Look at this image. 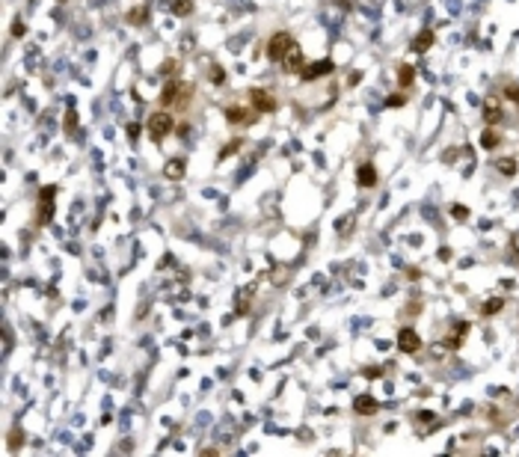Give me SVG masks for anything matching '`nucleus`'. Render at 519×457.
Listing matches in <instances>:
<instances>
[{
  "instance_id": "obj_1",
  "label": "nucleus",
  "mask_w": 519,
  "mask_h": 457,
  "mask_svg": "<svg viewBox=\"0 0 519 457\" xmlns=\"http://www.w3.org/2000/svg\"><path fill=\"white\" fill-rule=\"evenodd\" d=\"M294 45H297V42H294L285 30L273 33L270 42H267V60H270V63H282V60H285V54H288Z\"/></svg>"
},
{
  "instance_id": "obj_2",
  "label": "nucleus",
  "mask_w": 519,
  "mask_h": 457,
  "mask_svg": "<svg viewBox=\"0 0 519 457\" xmlns=\"http://www.w3.org/2000/svg\"><path fill=\"white\" fill-rule=\"evenodd\" d=\"M172 128H175V119H172V113L158 110V113L149 116V134H152V140H155V143H160L166 134H172Z\"/></svg>"
},
{
  "instance_id": "obj_3",
  "label": "nucleus",
  "mask_w": 519,
  "mask_h": 457,
  "mask_svg": "<svg viewBox=\"0 0 519 457\" xmlns=\"http://www.w3.org/2000/svg\"><path fill=\"white\" fill-rule=\"evenodd\" d=\"M398 347H401V353H418L421 350V336L415 330H401L398 333Z\"/></svg>"
},
{
  "instance_id": "obj_4",
  "label": "nucleus",
  "mask_w": 519,
  "mask_h": 457,
  "mask_svg": "<svg viewBox=\"0 0 519 457\" xmlns=\"http://www.w3.org/2000/svg\"><path fill=\"white\" fill-rule=\"evenodd\" d=\"M333 60H317V63H312V66H306V69L300 71V77L303 80H317V77H323V74H333Z\"/></svg>"
},
{
  "instance_id": "obj_5",
  "label": "nucleus",
  "mask_w": 519,
  "mask_h": 457,
  "mask_svg": "<svg viewBox=\"0 0 519 457\" xmlns=\"http://www.w3.org/2000/svg\"><path fill=\"white\" fill-rule=\"evenodd\" d=\"M249 98H252V107H255L258 113H273V110H276V101H273L270 92L252 89V92H249Z\"/></svg>"
},
{
  "instance_id": "obj_6",
  "label": "nucleus",
  "mask_w": 519,
  "mask_h": 457,
  "mask_svg": "<svg viewBox=\"0 0 519 457\" xmlns=\"http://www.w3.org/2000/svg\"><path fill=\"white\" fill-rule=\"evenodd\" d=\"M226 119L231 125H252L258 119V110H247V107H228Z\"/></svg>"
},
{
  "instance_id": "obj_7",
  "label": "nucleus",
  "mask_w": 519,
  "mask_h": 457,
  "mask_svg": "<svg viewBox=\"0 0 519 457\" xmlns=\"http://www.w3.org/2000/svg\"><path fill=\"white\" fill-rule=\"evenodd\" d=\"M282 69L288 71V74H300V71L306 69L303 66V51H300V45H294L288 54H285V60H282Z\"/></svg>"
},
{
  "instance_id": "obj_8",
  "label": "nucleus",
  "mask_w": 519,
  "mask_h": 457,
  "mask_svg": "<svg viewBox=\"0 0 519 457\" xmlns=\"http://www.w3.org/2000/svg\"><path fill=\"white\" fill-rule=\"evenodd\" d=\"M181 89H184V83H181V80H169V83L163 86V92H160V104H163V107H175V104H178Z\"/></svg>"
},
{
  "instance_id": "obj_9",
  "label": "nucleus",
  "mask_w": 519,
  "mask_h": 457,
  "mask_svg": "<svg viewBox=\"0 0 519 457\" xmlns=\"http://www.w3.org/2000/svg\"><path fill=\"white\" fill-rule=\"evenodd\" d=\"M353 410L359 413V416H374V413L380 410V404H377L371 395H359V398L353 401Z\"/></svg>"
},
{
  "instance_id": "obj_10",
  "label": "nucleus",
  "mask_w": 519,
  "mask_h": 457,
  "mask_svg": "<svg viewBox=\"0 0 519 457\" xmlns=\"http://www.w3.org/2000/svg\"><path fill=\"white\" fill-rule=\"evenodd\" d=\"M356 181H359V187H374L377 184V169L371 163H362L359 172H356Z\"/></svg>"
},
{
  "instance_id": "obj_11",
  "label": "nucleus",
  "mask_w": 519,
  "mask_h": 457,
  "mask_svg": "<svg viewBox=\"0 0 519 457\" xmlns=\"http://www.w3.org/2000/svg\"><path fill=\"white\" fill-rule=\"evenodd\" d=\"M163 175H166V178H172V181H178L181 175H184V160H181V158H172L166 166H163Z\"/></svg>"
},
{
  "instance_id": "obj_12",
  "label": "nucleus",
  "mask_w": 519,
  "mask_h": 457,
  "mask_svg": "<svg viewBox=\"0 0 519 457\" xmlns=\"http://www.w3.org/2000/svg\"><path fill=\"white\" fill-rule=\"evenodd\" d=\"M433 39H436V36H433V30H421V33L415 36V42H412V51L424 54V51H428V48L433 45Z\"/></svg>"
},
{
  "instance_id": "obj_13",
  "label": "nucleus",
  "mask_w": 519,
  "mask_h": 457,
  "mask_svg": "<svg viewBox=\"0 0 519 457\" xmlns=\"http://www.w3.org/2000/svg\"><path fill=\"white\" fill-rule=\"evenodd\" d=\"M484 122H487V125H498V122H501V110H498L493 101L484 104Z\"/></svg>"
},
{
  "instance_id": "obj_14",
  "label": "nucleus",
  "mask_w": 519,
  "mask_h": 457,
  "mask_svg": "<svg viewBox=\"0 0 519 457\" xmlns=\"http://www.w3.org/2000/svg\"><path fill=\"white\" fill-rule=\"evenodd\" d=\"M498 143H501V137H498V131H493V125H490V128L481 134V146H484V149H496Z\"/></svg>"
},
{
  "instance_id": "obj_15",
  "label": "nucleus",
  "mask_w": 519,
  "mask_h": 457,
  "mask_svg": "<svg viewBox=\"0 0 519 457\" xmlns=\"http://www.w3.org/2000/svg\"><path fill=\"white\" fill-rule=\"evenodd\" d=\"M496 166H498V172H501V175H507V178H510V175H516L519 163H516V158H501Z\"/></svg>"
},
{
  "instance_id": "obj_16",
  "label": "nucleus",
  "mask_w": 519,
  "mask_h": 457,
  "mask_svg": "<svg viewBox=\"0 0 519 457\" xmlns=\"http://www.w3.org/2000/svg\"><path fill=\"white\" fill-rule=\"evenodd\" d=\"M51 217H54V202H42V205H39V217H36V223H39V226H48V223H51Z\"/></svg>"
},
{
  "instance_id": "obj_17",
  "label": "nucleus",
  "mask_w": 519,
  "mask_h": 457,
  "mask_svg": "<svg viewBox=\"0 0 519 457\" xmlns=\"http://www.w3.org/2000/svg\"><path fill=\"white\" fill-rule=\"evenodd\" d=\"M412 80H415V71H412V66H401V69H398V83H401V86H409Z\"/></svg>"
},
{
  "instance_id": "obj_18",
  "label": "nucleus",
  "mask_w": 519,
  "mask_h": 457,
  "mask_svg": "<svg viewBox=\"0 0 519 457\" xmlns=\"http://www.w3.org/2000/svg\"><path fill=\"white\" fill-rule=\"evenodd\" d=\"M172 9H175V15L184 18V15H190V12H193V0H175V3H172Z\"/></svg>"
},
{
  "instance_id": "obj_19",
  "label": "nucleus",
  "mask_w": 519,
  "mask_h": 457,
  "mask_svg": "<svg viewBox=\"0 0 519 457\" xmlns=\"http://www.w3.org/2000/svg\"><path fill=\"white\" fill-rule=\"evenodd\" d=\"M501 306H504V300H501V297H496V300H487L481 312H484V315H496V312H501Z\"/></svg>"
},
{
  "instance_id": "obj_20",
  "label": "nucleus",
  "mask_w": 519,
  "mask_h": 457,
  "mask_svg": "<svg viewBox=\"0 0 519 457\" xmlns=\"http://www.w3.org/2000/svg\"><path fill=\"white\" fill-rule=\"evenodd\" d=\"M504 95L510 98V101H519V83H513V80H507L504 83Z\"/></svg>"
},
{
  "instance_id": "obj_21",
  "label": "nucleus",
  "mask_w": 519,
  "mask_h": 457,
  "mask_svg": "<svg viewBox=\"0 0 519 457\" xmlns=\"http://www.w3.org/2000/svg\"><path fill=\"white\" fill-rule=\"evenodd\" d=\"M146 15H149V12H146V6H139V9H131V12H128V21H131V24L146 21Z\"/></svg>"
},
{
  "instance_id": "obj_22",
  "label": "nucleus",
  "mask_w": 519,
  "mask_h": 457,
  "mask_svg": "<svg viewBox=\"0 0 519 457\" xmlns=\"http://www.w3.org/2000/svg\"><path fill=\"white\" fill-rule=\"evenodd\" d=\"M241 143H244V140H231V143H228L226 149L220 152V158H228V155H234V152H241Z\"/></svg>"
},
{
  "instance_id": "obj_23",
  "label": "nucleus",
  "mask_w": 519,
  "mask_h": 457,
  "mask_svg": "<svg viewBox=\"0 0 519 457\" xmlns=\"http://www.w3.org/2000/svg\"><path fill=\"white\" fill-rule=\"evenodd\" d=\"M175 69H178V60H166V63L160 66V74H169V77H172V74H175Z\"/></svg>"
},
{
  "instance_id": "obj_24",
  "label": "nucleus",
  "mask_w": 519,
  "mask_h": 457,
  "mask_svg": "<svg viewBox=\"0 0 519 457\" xmlns=\"http://www.w3.org/2000/svg\"><path fill=\"white\" fill-rule=\"evenodd\" d=\"M211 80H214V83H217V86H220V83H223V80H226V71L220 69V66H214V69H211Z\"/></svg>"
},
{
  "instance_id": "obj_25",
  "label": "nucleus",
  "mask_w": 519,
  "mask_h": 457,
  "mask_svg": "<svg viewBox=\"0 0 519 457\" xmlns=\"http://www.w3.org/2000/svg\"><path fill=\"white\" fill-rule=\"evenodd\" d=\"M74 128H77V113H74V110H68V113H66V131H74Z\"/></svg>"
},
{
  "instance_id": "obj_26",
  "label": "nucleus",
  "mask_w": 519,
  "mask_h": 457,
  "mask_svg": "<svg viewBox=\"0 0 519 457\" xmlns=\"http://www.w3.org/2000/svg\"><path fill=\"white\" fill-rule=\"evenodd\" d=\"M401 104H406V95H401V92L389 98V107H401Z\"/></svg>"
},
{
  "instance_id": "obj_27",
  "label": "nucleus",
  "mask_w": 519,
  "mask_h": 457,
  "mask_svg": "<svg viewBox=\"0 0 519 457\" xmlns=\"http://www.w3.org/2000/svg\"><path fill=\"white\" fill-rule=\"evenodd\" d=\"M27 33V24L24 21H15V27H12V36H24Z\"/></svg>"
},
{
  "instance_id": "obj_28",
  "label": "nucleus",
  "mask_w": 519,
  "mask_h": 457,
  "mask_svg": "<svg viewBox=\"0 0 519 457\" xmlns=\"http://www.w3.org/2000/svg\"><path fill=\"white\" fill-rule=\"evenodd\" d=\"M454 217H457V220H466V208H463V205H454Z\"/></svg>"
}]
</instances>
